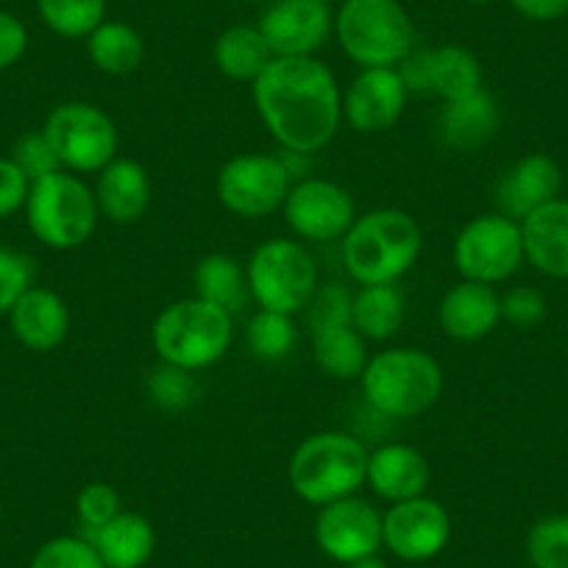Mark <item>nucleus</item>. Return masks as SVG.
<instances>
[{
  "label": "nucleus",
  "mask_w": 568,
  "mask_h": 568,
  "mask_svg": "<svg viewBox=\"0 0 568 568\" xmlns=\"http://www.w3.org/2000/svg\"><path fill=\"white\" fill-rule=\"evenodd\" d=\"M251 95L273 140L293 154H318L341 129L343 92L335 73L313 57H276Z\"/></svg>",
  "instance_id": "f257e3e1"
},
{
  "label": "nucleus",
  "mask_w": 568,
  "mask_h": 568,
  "mask_svg": "<svg viewBox=\"0 0 568 568\" xmlns=\"http://www.w3.org/2000/svg\"><path fill=\"white\" fill-rule=\"evenodd\" d=\"M424 234L404 210H371L352 223L341 240L343 265L359 284H396L418 262Z\"/></svg>",
  "instance_id": "f03ea898"
},
{
  "label": "nucleus",
  "mask_w": 568,
  "mask_h": 568,
  "mask_svg": "<svg viewBox=\"0 0 568 568\" xmlns=\"http://www.w3.org/2000/svg\"><path fill=\"white\" fill-rule=\"evenodd\" d=\"M363 396L374 413L385 418H418L444 393V368L420 348H385L365 365Z\"/></svg>",
  "instance_id": "7ed1b4c3"
},
{
  "label": "nucleus",
  "mask_w": 568,
  "mask_h": 568,
  "mask_svg": "<svg viewBox=\"0 0 568 568\" xmlns=\"http://www.w3.org/2000/svg\"><path fill=\"white\" fill-rule=\"evenodd\" d=\"M368 449L348 433H315L293 452L287 479L307 505L324 507L365 485Z\"/></svg>",
  "instance_id": "20e7f679"
},
{
  "label": "nucleus",
  "mask_w": 568,
  "mask_h": 568,
  "mask_svg": "<svg viewBox=\"0 0 568 568\" xmlns=\"http://www.w3.org/2000/svg\"><path fill=\"white\" fill-rule=\"evenodd\" d=\"M234 341V315L201 298H182L162 310L151 329L160 363L204 371L226 357Z\"/></svg>",
  "instance_id": "39448f33"
},
{
  "label": "nucleus",
  "mask_w": 568,
  "mask_h": 568,
  "mask_svg": "<svg viewBox=\"0 0 568 568\" xmlns=\"http://www.w3.org/2000/svg\"><path fill=\"white\" fill-rule=\"evenodd\" d=\"M31 234L53 251H73L92 237L98 223L95 190L75 173H51L31 182L26 199Z\"/></svg>",
  "instance_id": "423d86ee"
},
{
  "label": "nucleus",
  "mask_w": 568,
  "mask_h": 568,
  "mask_svg": "<svg viewBox=\"0 0 568 568\" xmlns=\"http://www.w3.org/2000/svg\"><path fill=\"white\" fill-rule=\"evenodd\" d=\"M343 53L359 68H396L415 48V26L398 0H346L335 18Z\"/></svg>",
  "instance_id": "0eeeda50"
},
{
  "label": "nucleus",
  "mask_w": 568,
  "mask_h": 568,
  "mask_svg": "<svg viewBox=\"0 0 568 568\" xmlns=\"http://www.w3.org/2000/svg\"><path fill=\"white\" fill-rule=\"evenodd\" d=\"M251 298L260 310L296 315L304 313L318 291V267L298 240L271 237L256 245L245 265Z\"/></svg>",
  "instance_id": "6e6552de"
},
{
  "label": "nucleus",
  "mask_w": 568,
  "mask_h": 568,
  "mask_svg": "<svg viewBox=\"0 0 568 568\" xmlns=\"http://www.w3.org/2000/svg\"><path fill=\"white\" fill-rule=\"evenodd\" d=\"M70 173H101L118 156V125L95 103H59L42 125Z\"/></svg>",
  "instance_id": "1a4fd4ad"
},
{
  "label": "nucleus",
  "mask_w": 568,
  "mask_h": 568,
  "mask_svg": "<svg viewBox=\"0 0 568 568\" xmlns=\"http://www.w3.org/2000/svg\"><path fill=\"white\" fill-rule=\"evenodd\" d=\"M524 237L521 223L501 212L477 215L460 229L452 245V262L468 282L499 284L521 267Z\"/></svg>",
  "instance_id": "9d476101"
},
{
  "label": "nucleus",
  "mask_w": 568,
  "mask_h": 568,
  "mask_svg": "<svg viewBox=\"0 0 568 568\" xmlns=\"http://www.w3.org/2000/svg\"><path fill=\"white\" fill-rule=\"evenodd\" d=\"M293 176L282 156L240 154L217 173V201L237 217H265L282 210L291 193Z\"/></svg>",
  "instance_id": "9b49d317"
},
{
  "label": "nucleus",
  "mask_w": 568,
  "mask_h": 568,
  "mask_svg": "<svg viewBox=\"0 0 568 568\" xmlns=\"http://www.w3.org/2000/svg\"><path fill=\"white\" fill-rule=\"evenodd\" d=\"M282 210L291 232L313 243L343 240V234L357 221L352 193L337 182L318 176L293 184Z\"/></svg>",
  "instance_id": "f8f14e48"
},
{
  "label": "nucleus",
  "mask_w": 568,
  "mask_h": 568,
  "mask_svg": "<svg viewBox=\"0 0 568 568\" xmlns=\"http://www.w3.org/2000/svg\"><path fill=\"white\" fill-rule=\"evenodd\" d=\"M452 538V518L440 501L429 496L396 501L382 516V546L398 560L424 562L438 557Z\"/></svg>",
  "instance_id": "ddd939ff"
},
{
  "label": "nucleus",
  "mask_w": 568,
  "mask_h": 568,
  "mask_svg": "<svg viewBox=\"0 0 568 568\" xmlns=\"http://www.w3.org/2000/svg\"><path fill=\"white\" fill-rule=\"evenodd\" d=\"M315 540L326 557L343 566L363 560L382 546V513L359 496L332 501L315 518Z\"/></svg>",
  "instance_id": "4468645a"
},
{
  "label": "nucleus",
  "mask_w": 568,
  "mask_h": 568,
  "mask_svg": "<svg viewBox=\"0 0 568 568\" xmlns=\"http://www.w3.org/2000/svg\"><path fill=\"white\" fill-rule=\"evenodd\" d=\"M256 29L271 45L273 57H313L329 40L335 20L326 3L315 0H273Z\"/></svg>",
  "instance_id": "2eb2a0df"
},
{
  "label": "nucleus",
  "mask_w": 568,
  "mask_h": 568,
  "mask_svg": "<svg viewBox=\"0 0 568 568\" xmlns=\"http://www.w3.org/2000/svg\"><path fill=\"white\" fill-rule=\"evenodd\" d=\"M407 98L396 68H368L343 92V120L357 134H382L402 120Z\"/></svg>",
  "instance_id": "dca6fc26"
},
{
  "label": "nucleus",
  "mask_w": 568,
  "mask_h": 568,
  "mask_svg": "<svg viewBox=\"0 0 568 568\" xmlns=\"http://www.w3.org/2000/svg\"><path fill=\"white\" fill-rule=\"evenodd\" d=\"M562 173L546 154H529L518 160L496 184V212L521 223L544 204L557 199Z\"/></svg>",
  "instance_id": "f3484780"
},
{
  "label": "nucleus",
  "mask_w": 568,
  "mask_h": 568,
  "mask_svg": "<svg viewBox=\"0 0 568 568\" xmlns=\"http://www.w3.org/2000/svg\"><path fill=\"white\" fill-rule=\"evenodd\" d=\"M440 329L457 343H477L488 337L501 321V296L483 282L463 278L444 296L438 307Z\"/></svg>",
  "instance_id": "a211bd4d"
},
{
  "label": "nucleus",
  "mask_w": 568,
  "mask_h": 568,
  "mask_svg": "<svg viewBox=\"0 0 568 568\" xmlns=\"http://www.w3.org/2000/svg\"><path fill=\"white\" fill-rule=\"evenodd\" d=\"M429 477H433L429 463L415 446L385 444L379 449L368 452L365 485L390 505L424 496L426 488H429Z\"/></svg>",
  "instance_id": "6ab92c4d"
},
{
  "label": "nucleus",
  "mask_w": 568,
  "mask_h": 568,
  "mask_svg": "<svg viewBox=\"0 0 568 568\" xmlns=\"http://www.w3.org/2000/svg\"><path fill=\"white\" fill-rule=\"evenodd\" d=\"M98 212L114 226H131L151 206V176L136 160L114 156L95 184Z\"/></svg>",
  "instance_id": "aec40b11"
},
{
  "label": "nucleus",
  "mask_w": 568,
  "mask_h": 568,
  "mask_svg": "<svg viewBox=\"0 0 568 568\" xmlns=\"http://www.w3.org/2000/svg\"><path fill=\"white\" fill-rule=\"evenodd\" d=\"M9 324H12L14 337L29 352H53V348L62 346L70 332L68 304L59 293L34 284L18 298V304L9 313Z\"/></svg>",
  "instance_id": "412c9836"
},
{
  "label": "nucleus",
  "mask_w": 568,
  "mask_h": 568,
  "mask_svg": "<svg viewBox=\"0 0 568 568\" xmlns=\"http://www.w3.org/2000/svg\"><path fill=\"white\" fill-rule=\"evenodd\" d=\"M499 125V101L483 87L474 95L444 103L438 118V134L444 140V145H449L452 151L471 154V151L483 149L485 142L494 140Z\"/></svg>",
  "instance_id": "4be33fe9"
},
{
  "label": "nucleus",
  "mask_w": 568,
  "mask_h": 568,
  "mask_svg": "<svg viewBox=\"0 0 568 568\" xmlns=\"http://www.w3.org/2000/svg\"><path fill=\"white\" fill-rule=\"evenodd\" d=\"M524 256L551 278H568V199H555L521 221Z\"/></svg>",
  "instance_id": "5701e85b"
},
{
  "label": "nucleus",
  "mask_w": 568,
  "mask_h": 568,
  "mask_svg": "<svg viewBox=\"0 0 568 568\" xmlns=\"http://www.w3.org/2000/svg\"><path fill=\"white\" fill-rule=\"evenodd\" d=\"M81 538L95 546L106 568H142L156 549V532L151 521L131 510H120L112 521Z\"/></svg>",
  "instance_id": "b1692460"
},
{
  "label": "nucleus",
  "mask_w": 568,
  "mask_h": 568,
  "mask_svg": "<svg viewBox=\"0 0 568 568\" xmlns=\"http://www.w3.org/2000/svg\"><path fill=\"white\" fill-rule=\"evenodd\" d=\"M195 298L210 302L215 307L226 310L229 315H237L248 304V276L245 267L229 254H206L193 271Z\"/></svg>",
  "instance_id": "393cba45"
},
{
  "label": "nucleus",
  "mask_w": 568,
  "mask_h": 568,
  "mask_svg": "<svg viewBox=\"0 0 568 568\" xmlns=\"http://www.w3.org/2000/svg\"><path fill=\"white\" fill-rule=\"evenodd\" d=\"M273 59L276 57L256 26H232L215 42L217 70L240 84H254Z\"/></svg>",
  "instance_id": "a878e982"
},
{
  "label": "nucleus",
  "mask_w": 568,
  "mask_h": 568,
  "mask_svg": "<svg viewBox=\"0 0 568 568\" xmlns=\"http://www.w3.org/2000/svg\"><path fill=\"white\" fill-rule=\"evenodd\" d=\"M404 321V293L398 284H368L352 296V326L365 341H387Z\"/></svg>",
  "instance_id": "bb28decb"
},
{
  "label": "nucleus",
  "mask_w": 568,
  "mask_h": 568,
  "mask_svg": "<svg viewBox=\"0 0 568 568\" xmlns=\"http://www.w3.org/2000/svg\"><path fill=\"white\" fill-rule=\"evenodd\" d=\"M87 53L90 62L106 75H131L145 59V42L120 20H103L90 37H87Z\"/></svg>",
  "instance_id": "cd10ccee"
},
{
  "label": "nucleus",
  "mask_w": 568,
  "mask_h": 568,
  "mask_svg": "<svg viewBox=\"0 0 568 568\" xmlns=\"http://www.w3.org/2000/svg\"><path fill=\"white\" fill-rule=\"evenodd\" d=\"M313 337V357L318 363V368L324 371L332 379H359L368 365V341L348 326H337V329L318 332Z\"/></svg>",
  "instance_id": "c85d7f7f"
},
{
  "label": "nucleus",
  "mask_w": 568,
  "mask_h": 568,
  "mask_svg": "<svg viewBox=\"0 0 568 568\" xmlns=\"http://www.w3.org/2000/svg\"><path fill=\"white\" fill-rule=\"evenodd\" d=\"M483 87V64L468 48H433V95L446 103L474 95Z\"/></svg>",
  "instance_id": "c756f323"
},
{
  "label": "nucleus",
  "mask_w": 568,
  "mask_h": 568,
  "mask_svg": "<svg viewBox=\"0 0 568 568\" xmlns=\"http://www.w3.org/2000/svg\"><path fill=\"white\" fill-rule=\"evenodd\" d=\"M245 346L260 363H282L298 346V326L293 315L260 310L245 326Z\"/></svg>",
  "instance_id": "7c9ffc66"
},
{
  "label": "nucleus",
  "mask_w": 568,
  "mask_h": 568,
  "mask_svg": "<svg viewBox=\"0 0 568 568\" xmlns=\"http://www.w3.org/2000/svg\"><path fill=\"white\" fill-rule=\"evenodd\" d=\"M40 18L64 40H84L106 20V0H37Z\"/></svg>",
  "instance_id": "2f4dec72"
},
{
  "label": "nucleus",
  "mask_w": 568,
  "mask_h": 568,
  "mask_svg": "<svg viewBox=\"0 0 568 568\" xmlns=\"http://www.w3.org/2000/svg\"><path fill=\"white\" fill-rule=\"evenodd\" d=\"M145 387H149L151 402L165 413H182L199 398V382L193 371H184L179 365L160 363L154 371H149Z\"/></svg>",
  "instance_id": "473e14b6"
},
{
  "label": "nucleus",
  "mask_w": 568,
  "mask_h": 568,
  "mask_svg": "<svg viewBox=\"0 0 568 568\" xmlns=\"http://www.w3.org/2000/svg\"><path fill=\"white\" fill-rule=\"evenodd\" d=\"M527 555L535 568H568V516H546L529 529Z\"/></svg>",
  "instance_id": "72a5a7b5"
},
{
  "label": "nucleus",
  "mask_w": 568,
  "mask_h": 568,
  "mask_svg": "<svg viewBox=\"0 0 568 568\" xmlns=\"http://www.w3.org/2000/svg\"><path fill=\"white\" fill-rule=\"evenodd\" d=\"M31 568H106L95 546L81 535H62L37 549Z\"/></svg>",
  "instance_id": "f704fd0d"
},
{
  "label": "nucleus",
  "mask_w": 568,
  "mask_h": 568,
  "mask_svg": "<svg viewBox=\"0 0 568 568\" xmlns=\"http://www.w3.org/2000/svg\"><path fill=\"white\" fill-rule=\"evenodd\" d=\"M352 324V293L343 284H321L307 304L310 335Z\"/></svg>",
  "instance_id": "c9c22d12"
},
{
  "label": "nucleus",
  "mask_w": 568,
  "mask_h": 568,
  "mask_svg": "<svg viewBox=\"0 0 568 568\" xmlns=\"http://www.w3.org/2000/svg\"><path fill=\"white\" fill-rule=\"evenodd\" d=\"M37 265L29 254L0 245V315H9L18 298L34 287Z\"/></svg>",
  "instance_id": "e433bc0d"
},
{
  "label": "nucleus",
  "mask_w": 568,
  "mask_h": 568,
  "mask_svg": "<svg viewBox=\"0 0 568 568\" xmlns=\"http://www.w3.org/2000/svg\"><path fill=\"white\" fill-rule=\"evenodd\" d=\"M9 160H12L14 165L26 173V179H29V182H37V179H45V176H51V173L64 171L62 162H59V156H57V151H53L51 140H48L45 131L42 129L26 131L23 136H18V142H14L12 156H9Z\"/></svg>",
  "instance_id": "4c0bfd02"
},
{
  "label": "nucleus",
  "mask_w": 568,
  "mask_h": 568,
  "mask_svg": "<svg viewBox=\"0 0 568 568\" xmlns=\"http://www.w3.org/2000/svg\"><path fill=\"white\" fill-rule=\"evenodd\" d=\"M81 535H90L120 513V494L109 483H90L75 496Z\"/></svg>",
  "instance_id": "58836bf2"
},
{
  "label": "nucleus",
  "mask_w": 568,
  "mask_h": 568,
  "mask_svg": "<svg viewBox=\"0 0 568 568\" xmlns=\"http://www.w3.org/2000/svg\"><path fill=\"white\" fill-rule=\"evenodd\" d=\"M546 318V298L544 293L518 284L501 296V321L518 326V329H529V326L540 324Z\"/></svg>",
  "instance_id": "ea45409f"
},
{
  "label": "nucleus",
  "mask_w": 568,
  "mask_h": 568,
  "mask_svg": "<svg viewBox=\"0 0 568 568\" xmlns=\"http://www.w3.org/2000/svg\"><path fill=\"white\" fill-rule=\"evenodd\" d=\"M396 70L409 95H433V48H413Z\"/></svg>",
  "instance_id": "a19ab883"
},
{
  "label": "nucleus",
  "mask_w": 568,
  "mask_h": 568,
  "mask_svg": "<svg viewBox=\"0 0 568 568\" xmlns=\"http://www.w3.org/2000/svg\"><path fill=\"white\" fill-rule=\"evenodd\" d=\"M31 182L26 173L14 165L12 160L0 156V221L23 210L26 199H29Z\"/></svg>",
  "instance_id": "79ce46f5"
},
{
  "label": "nucleus",
  "mask_w": 568,
  "mask_h": 568,
  "mask_svg": "<svg viewBox=\"0 0 568 568\" xmlns=\"http://www.w3.org/2000/svg\"><path fill=\"white\" fill-rule=\"evenodd\" d=\"M29 51V31L14 14L0 12V70L12 68Z\"/></svg>",
  "instance_id": "37998d69"
},
{
  "label": "nucleus",
  "mask_w": 568,
  "mask_h": 568,
  "mask_svg": "<svg viewBox=\"0 0 568 568\" xmlns=\"http://www.w3.org/2000/svg\"><path fill=\"white\" fill-rule=\"evenodd\" d=\"M510 7L535 23H551L568 14V0H510Z\"/></svg>",
  "instance_id": "c03bdc74"
},
{
  "label": "nucleus",
  "mask_w": 568,
  "mask_h": 568,
  "mask_svg": "<svg viewBox=\"0 0 568 568\" xmlns=\"http://www.w3.org/2000/svg\"><path fill=\"white\" fill-rule=\"evenodd\" d=\"M346 568H387V562L382 560V557L371 555V557H363V560H354V562H348Z\"/></svg>",
  "instance_id": "a18cd8bd"
},
{
  "label": "nucleus",
  "mask_w": 568,
  "mask_h": 568,
  "mask_svg": "<svg viewBox=\"0 0 568 568\" xmlns=\"http://www.w3.org/2000/svg\"><path fill=\"white\" fill-rule=\"evenodd\" d=\"M468 3H477V7H485V3H494V0H468Z\"/></svg>",
  "instance_id": "49530a36"
},
{
  "label": "nucleus",
  "mask_w": 568,
  "mask_h": 568,
  "mask_svg": "<svg viewBox=\"0 0 568 568\" xmlns=\"http://www.w3.org/2000/svg\"><path fill=\"white\" fill-rule=\"evenodd\" d=\"M315 3H326V7H329V3H332V0H315Z\"/></svg>",
  "instance_id": "de8ad7c7"
},
{
  "label": "nucleus",
  "mask_w": 568,
  "mask_h": 568,
  "mask_svg": "<svg viewBox=\"0 0 568 568\" xmlns=\"http://www.w3.org/2000/svg\"><path fill=\"white\" fill-rule=\"evenodd\" d=\"M0 521H3V507H0Z\"/></svg>",
  "instance_id": "09e8293b"
}]
</instances>
